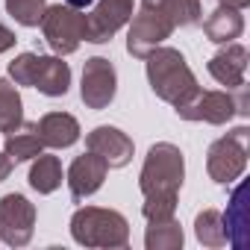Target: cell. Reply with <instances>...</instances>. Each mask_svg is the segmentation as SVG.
<instances>
[{
    "mask_svg": "<svg viewBox=\"0 0 250 250\" xmlns=\"http://www.w3.org/2000/svg\"><path fill=\"white\" fill-rule=\"evenodd\" d=\"M183 121H203V124H215V127H221V124H229L235 115L247 118L250 112V100H247V88L238 85V88H212V91H197L188 103L177 106L174 109Z\"/></svg>",
    "mask_w": 250,
    "mask_h": 250,
    "instance_id": "obj_4",
    "label": "cell"
},
{
    "mask_svg": "<svg viewBox=\"0 0 250 250\" xmlns=\"http://www.w3.org/2000/svg\"><path fill=\"white\" fill-rule=\"evenodd\" d=\"M136 9V0H97L94 9L85 15V42L91 44H106L112 36L130 24Z\"/></svg>",
    "mask_w": 250,
    "mask_h": 250,
    "instance_id": "obj_10",
    "label": "cell"
},
{
    "mask_svg": "<svg viewBox=\"0 0 250 250\" xmlns=\"http://www.w3.org/2000/svg\"><path fill=\"white\" fill-rule=\"evenodd\" d=\"M174 24L156 12V9H142L136 18H130V33H127V53L133 59H145L153 47L165 44V39H171Z\"/></svg>",
    "mask_w": 250,
    "mask_h": 250,
    "instance_id": "obj_9",
    "label": "cell"
},
{
    "mask_svg": "<svg viewBox=\"0 0 250 250\" xmlns=\"http://www.w3.org/2000/svg\"><path fill=\"white\" fill-rule=\"evenodd\" d=\"M33 88H39L44 97H65L71 88V65L62 62V56H42L39 53Z\"/></svg>",
    "mask_w": 250,
    "mask_h": 250,
    "instance_id": "obj_15",
    "label": "cell"
},
{
    "mask_svg": "<svg viewBox=\"0 0 250 250\" xmlns=\"http://www.w3.org/2000/svg\"><path fill=\"white\" fill-rule=\"evenodd\" d=\"M206 71L212 74V80H218L227 88L244 85V77H247V47L238 44V42L221 44V50L206 62Z\"/></svg>",
    "mask_w": 250,
    "mask_h": 250,
    "instance_id": "obj_13",
    "label": "cell"
},
{
    "mask_svg": "<svg viewBox=\"0 0 250 250\" xmlns=\"http://www.w3.org/2000/svg\"><path fill=\"white\" fill-rule=\"evenodd\" d=\"M15 42H18V36H15L6 24H0V53L12 50V47H15Z\"/></svg>",
    "mask_w": 250,
    "mask_h": 250,
    "instance_id": "obj_26",
    "label": "cell"
},
{
    "mask_svg": "<svg viewBox=\"0 0 250 250\" xmlns=\"http://www.w3.org/2000/svg\"><path fill=\"white\" fill-rule=\"evenodd\" d=\"M24 121V100L21 91L12 80L0 77V133L15 130L18 124Z\"/></svg>",
    "mask_w": 250,
    "mask_h": 250,
    "instance_id": "obj_22",
    "label": "cell"
},
{
    "mask_svg": "<svg viewBox=\"0 0 250 250\" xmlns=\"http://www.w3.org/2000/svg\"><path fill=\"white\" fill-rule=\"evenodd\" d=\"M71 238L83 247H127L130 221L118 209L80 206L71 215Z\"/></svg>",
    "mask_w": 250,
    "mask_h": 250,
    "instance_id": "obj_3",
    "label": "cell"
},
{
    "mask_svg": "<svg viewBox=\"0 0 250 250\" xmlns=\"http://www.w3.org/2000/svg\"><path fill=\"white\" fill-rule=\"evenodd\" d=\"M186 241L183 227L177 218H165V221H147V232H145V247L147 250H180Z\"/></svg>",
    "mask_w": 250,
    "mask_h": 250,
    "instance_id": "obj_21",
    "label": "cell"
},
{
    "mask_svg": "<svg viewBox=\"0 0 250 250\" xmlns=\"http://www.w3.org/2000/svg\"><path fill=\"white\" fill-rule=\"evenodd\" d=\"M30 188L39 191V194H53L62 180H65V171H62V162L59 156H50V153H39L30 165Z\"/></svg>",
    "mask_w": 250,
    "mask_h": 250,
    "instance_id": "obj_20",
    "label": "cell"
},
{
    "mask_svg": "<svg viewBox=\"0 0 250 250\" xmlns=\"http://www.w3.org/2000/svg\"><path fill=\"white\" fill-rule=\"evenodd\" d=\"M36 232V206L12 191L0 197V241H6L9 247H27Z\"/></svg>",
    "mask_w": 250,
    "mask_h": 250,
    "instance_id": "obj_7",
    "label": "cell"
},
{
    "mask_svg": "<svg viewBox=\"0 0 250 250\" xmlns=\"http://www.w3.org/2000/svg\"><path fill=\"white\" fill-rule=\"evenodd\" d=\"M39 27L56 56H71L85 42V12L68 3H53V6L47 3Z\"/></svg>",
    "mask_w": 250,
    "mask_h": 250,
    "instance_id": "obj_6",
    "label": "cell"
},
{
    "mask_svg": "<svg viewBox=\"0 0 250 250\" xmlns=\"http://www.w3.org/2000/svg\"><path fill=\"white\" fill-rule=\"evenodd\" d=\"M142 9H156L162 12L174 30L177 27H194L203 21V6L200 0H142Z\"/></svg>",
    "mask_w": 250,
    "mask_h": 250,
    "instance_id": "obj_19",
    "label": "cell"
},
{
    "mask_svg": "<svg viewBox=\"0 0 250 250\" xmlns=\"http://www.w3.org/2000/svg\"><path fill=\"white\" fill-rule=\"evenodd\" d=\"M68 6H74V9H85V6H91L94 0H65Z\"/></svg>",
    "mask_w": 250,
    "mask_h": 250,
    "instance_id": "obj_29",
    "label": "cell"
},
{
    "mask_svg": "<svg viewBox=\"0 0 250 250\" xmlns=\"http://www.w3.org/2000/svg\"><path fill=\"white\" fill-rule=\"evenodd\" d=\"M241 33H244V15H241V9H232V6H218L203 21V36L212 44H229Z\"/></svg>",
    "mask_w": 250,
    "mask_h": 250,
    "instance_id": "obj_17",
    "label": "cell"
},
{
    "mask_svg": "<svg viewBox=\"0 0 250 250\" xmlns=\"http://www.w3.org/2000/svg\"><path fill=\"white\" fill-rule=\"evenodd\" d=\"M244 194H247V188L235 186L232 194H229L227 212H221L224 227H227V244H232L235 250L247 247V203H244Z\"/></svg>",
    "mask_w": 250,
    "mask_h": 250,
    "instance_id": "obj_18",
    "label": "cell"
},
{
    "mask_svg": "<svg viewBox=\"0 0 250 250\" xmlns=\"http://www.w3.org/2000/svg\"><path fill=\"white\" fill-rule=\"evenodd\" d=\"M44 9H47V0H6V12L21 27H39Z\"/></svg>",
    "mask_w": 250,
    "mask_h": 250,
    "instance_id": "obj_24",
    "label": "cell"
},
{
    "mask_svg": "<svg viewBox=\"0 0 250 250\" xmlns=\"http://www.w3.org/2000/svg\"><path fill=\"white\" fill-rule=\"evenodd\" d=\"M194 235L203 247H224L227 244V227L224 215L218 209H203L194 218Z\"/></svg>",
    "mask_w": 250,
    "mask_h": 250,
    "instance_id": "obj_23",
    "label": "cell"
},
{
    "mask_svg": "<svg viewBox=\"0 0 250 250\" xmlns=\"http://www.w3.org/2000/svg\"><path fill=\"white\" fill-rule=\"evenodd\" d=\"M12 168H15V165H12V159H9L6 153H0V183H3V180L12 174Z\"/></svg>",
    "mask_w": 250,
    "mask_h": 250,
    "instance_id": "obj_27",
    "label": "cell"
},
{
    "mask_svg": "<svg viewBox=\"0 0 250 250\" xmlns=\"http://www.w3.org/2000/svg\"><path fill=\"white\" fill-rule=\"evenodd\" d=\"M145 71H147V83H150L153 94L159 100L171 103L174 109L183 106V103H188L200 91L194 71L188 68L186 56L177 47H168V44L153 47L145 56Z\"/></svg>",
    "mask_w": 250,
    "mask_h": 250,
    "instance_id": "obj_2",
    "label": "cell"
},
{
    "mask_svg": "<svg viewBox=\"0 0 250 250\" xmlns=\"http://www.w3.org/2000/svg\"><path fill=\"white\" fill-rule=\"evenodd\" d=\"M247 139H250V130L241 124V127L229 130L227 136H221L209 145L206 174H209L212 183L232 186V183L241 180V174L247 168Z\"/></svg>",
    "mask_w": 250,
    "mask_h": 250,
    "instance_id": "obj_5",
    "label": "cell"
},
{
    "mask_svg": "<svg viewBox=\"0 0 250 250\" xmlns=\"http://www.w3.org/2000/svg\"><path fill=\"white\" fill-rule=\"evenodd\" d=\"M186 180V156L171 142H156L142 165L139 188L145 194V221H165L177 215V197Z\"/></svg>",
    "mask_w": 250,
    "mask_h": 250,
    "instance_id": "obj_1",
    "label": "cell"
},
{
    "mask_svg": "<svg viewBox=\"0 0 250 250\" xmlns=\"http://www.w3.org/2000/svg\"><path fill=\"white\" fill-rule=\"evenodd\" d=\"M218 6H232V9H247L250 0H218Z\"/></svg>",
    "mask_w": 250,
    "mask_h": 250,
    "instance_id": "obj_28",
    "label": "cell"
},
{
    "mask_svg": "<svg viewBox=\"0 0 250 250\" xmlns=\"http://www.w3.org/2000/svg\"><path fill=\"white\" fill-rule=\"evenodd\" d=\"M36 124H39V136H42L44 147L65 150L80 142V121L68 112H47Z\"/></svg>",
    "mask_w": 250,
    "mask_h": 250,
    "instance_id": "obj_14",
    "label": "cell"
},
{
    "mask_svg": "<svg viewBox=\"0 0 250 250\" xmlns=\"http://www.w3.org/2000/svg\"><path fill=\"white\" fill-rule=\"evenodd\" d=\"M85 147L91 153H97L109 168H124L133 162V139L118 130V127H109V124H100V127H94L88 136H85Z\"/></svg>",
    "mask_w": 250,
    "mask_h": 250,
    "instance_id": "obj_11",
    "label": "cell"
},
{
    "mask_svg": "<svg viewBox=\"0 0 250 250\" xmlns=\"http://www.w3.org/2000/svg\"><path fill=\"white\" fill-rule=\"evenodd\" d=\"M118 94V74L115 65L106 56H91L83 65V83H80V97L85 109H109V103Z\"/></svg>",
    "mask_w": 250,
    "mask_h": 250,
    "instance_id": "obj_8",
    "label": "cell"
},
{
    "mask_svg": "<svg viewBox=\"0 0 250 250\" xmlns=\"http://www.w3.org/2000/svg\"><path fill=\"white\" fill-rule=\"evenodd\" d=\"M109 174V165L97 156V153H83L71 162L68 174H65V183H68V191H71V200L80 203L85 197H91L94 191H100L103 180Z\"/></svg>",
    "mask_w": 250,
    "mask_h": 250,
    "instance_id": "obj_12",
    "label": "cell"
},
{
    "mask_svg": "<svg viewBox=\"0 0 250 250\" xmlns=\"http://www.w3.org/2000/svg\"><path fill=\"white\" fill-rule=\"evenodd\" d=\"M3 153L12 159V165L18 162H33L39 153H44V142L39 136V124L33 121H21L15 130L6 133V142H3Z\"/></svg>",
    "mask_w": 250,
    "mask_h": 250,
    "instance_id": "obj_16",
    "label": "cell"
},
{
    "mask_svg": "<svg viewBox=\"0 0 250 250\" xmlns=\"http://www.w3.org/2000/svg\"><path fill=\"white\" fill-rule=\"evenodd\" d=\"M36 68H39V53H18V56L9 62V80H12L15 85H30V88H33Z\"/></svg>",
    "mask_w": 250,
    "mask_h": 250,
    "instance_id": "obj_25",
    "label": "cell"
}]
</instances>
